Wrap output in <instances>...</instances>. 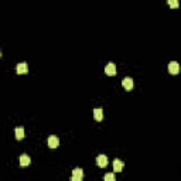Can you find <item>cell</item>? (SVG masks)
Returning <instances> with one entry per match:
<instances>
[{
    "mask_svg": "<svg viewBox=\"0 0 181 181\" xmlns=\"http://www.w3.org/2000/svg\"><path fill=\"white\" fill-rule=\"evenodd\" d=\"M168 72L173 74V75H175V74L180 72V65H178L177 61H171L170 64H168Z\"/></svg>",
    "mask_w": 181,
    "mask_h": 181,
    "instance_id": "cell-1",
    "label": "cell"
},
{
    "mask_svg": "<svg viewBox=\"0 0 181 181\" xmlns=\"http://www.w3.org/2000/svg\"><path fill=\"white\" fill-rule=\"evenodd\" d=\"M47 143H48V147L57 149L58 146H60V139H58L57 136H50V137H48V140H47Z\"/></svg>",
    "mask_w": 181,
    "mask_h": 181,
    "instance_id": "cell-2",
    "label": "cell"
},
{
    "mask_svg": "<svg viewBox=\"0 0 181 181\" xmlns=\"http://www.w3.org/2000/svg\"><path fill=\"white\" fill-rule=\"evenodd\" d=\"M96 164L99 166L101 168H105L107 166V157L105 154H99L96 157Z\"/></svg>",
    "mask_w": 181,
    "mask_h": 181,
    "instance_id": "cell-3",
    "label": "cell"
},
{
    "mask_svg": "<svg viewBox=\"0 0 181 181\" xmlns=\"http://www.w3.org/2000/svg\"><path fill=\"white\" fill-rule=\"evenodd\" d=\"M105 74L109 75V77H113V75L116 74V65H115L113 62H109V64L106 65V68H105Z\"/></svg>",
    "mask_w": 181,
    "mask_h": 181,
    "instance_id": "cell-4",
    "label": "cell"
},
{
    "mask_svg": "<svg viewBox=\"0 0 181 181\" xmlns=\"http://www.w3.org/2000/svg\"><path fill=\"white\" fill-rule=\"evenodd\" d=\"M122 86H123L126 90H130L132 88H133V79H132L130 77L123 78V81H122Z\"/></svg>",
    "mask_w": 181,
    "mask_h": 181,
    "instance_id": "cell-5",
    "label": "cell"
},
{
    "mask_svg": "<svg viewBox=\"0 0 181 181\" xmlns=\"http://www.w3.org/2000/svg\"><path fill=\"white\" fill-rule=\"evenodd\" d=\"M16 71L17 74H27L28 72V65H27V62H20V64H17L16 67Z\"/></svg>",
    "mask_w": 181,
    "mask_h": 181,
    "instance_id": "cell-6",
    "label": "cell"
},
{
    "mask_svg": "<svg viewBox=\"0 0 181 181\" xmlns=\"http://www.w3.org/2000/svg\"><path fill=\"white\" fill-rule=\"evenodd\" d=\"M94 117H95V120H98V122H101L103 119V111H102L101 107L94 109Z\"/></svg>",
    "mask_w": 181,
    "mask_h": 181,
    "instance_id": "cell-7",
    "label": "cell"
},
{
    "mask_svg": "<svg viewBox=\"0 0 181 181\" xmlns=\"http://www.w3.org/2000/svg\"><path fill=\"white\" fill-rule=\"evenodd\" d=\"M30 157H28V156L27 154H21L20 156V166L21 167H26V166H28L30 164Z\"/></svg>",
    "mask_w": 181,
    "mask_h": 181,
    "instance_id": "cell-8",
    "label": "cell"
},
{
    "mask_svg": "<svg viewBox=\"0 0 181 181\" xmlns=\"http://www.w3.org/2000/svg\"><path fill=\"white\" fill-rule=\"evenodd\" d=\"M14 134H16V139H17V140H23V139H24V129L23 128H16V130H14Z\"/></svg>",
    "mask_w": 181,
    "mask_h": 181,
    "instance_id": "cell-9",
    "label": "cell"
},
{
    "mask_svg": "<svg viewBox=\"0 0 181 181\" xmlns=\"http://www.w3.org/2000/svg\"><path fill=\"white\" fill-rule=\"evenodd\" d=\"M72 177H79V178H84V170L79 167L74 168L72 170Z\"/></svg>",
    "mask_w": 181,
    "mask_h": 181,
    "instance_id": "cell-10",
    "label": "cell"
},
{
    "mask_svg": "<svg viewBox=\"0 0 181 181\" xmlns=\"http://www.w3.org/2000/svg\"><path fill=\"white\" fill-rule=\"evenodd\" d=\"M122 168H123V163H122L120 160H115L113 161V171L119 173V171H122Z\"/></svg>",
    "mask_w": 181,
    "mask_h": 181,
    "instance_id": "cell-11",
    "label": "cell"
},
{
    "mask_svg": "<svg viewBox=\"0 0 181 181\" xmlns=\"http://www.w3.org/2000/svg\"><path fill=\"white\" fill-rule=\"evenodd\" d=\"M103 181H116V177H115L113 173H107V174H105Z\"/></svg>",
    "mask_w": 181,
    "mask_h": 181,
    "instance_id": "cell-12",
    "label": "cell"
},
{
    "mask_svg": "<svg viewBox=\"0 0 181 181\" xmlns=\"http://www.w3.org/2000/svg\"><path fill=\"white\" fill-rule=\"evenodd\" d=\"M167 4H168L170 7H174V9H175V7H178V6H180V3H178L177 0H168V2H167Z\"/></svg>",
    "mask_w": 181,
    "mask_h": 181,
    "instance_id": "cell-13",
    "label": "cell"
},
{
    "mask_svg": "<svg viewBox=\"0 0 181 181\" xmlns=\"http://www.w3.org/2000/svg\"><path fill=\"white\" fill-rule=\"evenodd\" d=\"M71 181H82V178H79V177H71Z\"/></svg>",
    "mask_w": 181,
    "mask_h": 181,
    "instance_id": "cell-14",
    "label": "cell"
}]
</instances>
